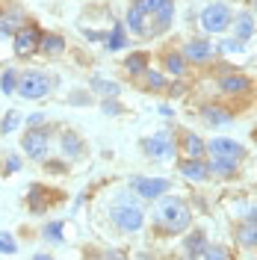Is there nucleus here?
<instances>
[{"label":"nucleus","mask_w":257,"mask_h":260,"mask_svg":"<svg viewBox=\"0 0 257 260\" xmlns=\"http://www.w3.org/2000/svg\"><path fill=\"white\" fill-rule=\"evenodd\" d=\"M207 154H210V175H234L237 172V166H240L242 154H245V148L240 142H234V139H225V136H216V139H210L207 142Z\"/></svg>","instance_id":"nucleus-1"},{"label":"nucleus","mask_w":257,"mask_h":260,"mask_svg":"<svg viewBox=\"0 0 257 260\" xmlns=\"http://www.w3.org/2000/svg\"><path fill=\"white\" fill-rule=\"evenodd\" d=\"M154 216H157V222L166 234H183V231H189V222H192V213L186 207V201L177 195H163L157 201Z\"/></svg>","instance_id":"nucleus-2"},{"label":"nucleus","mask_w":257,"mask_h":260,"mask_svg":"<svg viewBox=\"0 0 257 260\" xmlns=\"http://www.w3.org/2000/svg\"><path fill=\"white\" fill-rule=\"evenodd\" d=\"M110 219H113V225L118 228V231H124V234H136V231H142V225H145V213L133 198H118L113 204V210H110Z\"/></svg>","instance_id":"nucleus-3"},{"label":"nucleus","mask_w":257,"mask_h":260,"mask_svg":"<svg viewBox=\"0 0 257 260\" xmlns=\"http://www.w3.org/2000/svg\"><path fill=\"white\" fill-rule=\"evenodd\" d=\"M50 89H53V80L39 68H27L18 74V95L24 101H42L50 95Z\"/></svg>","instance_id":"nucleus-4"},{"label":"nucleus","mask_w":257,"mask_h":260,"mask_svg":"<svg viewBox=\"0 0 257 260\" xmlns=\"http://www.w3.org/2000/svg\"><path fill=\"white\" fill-rule=\"evenodd\" d=\"M231 21H234L231 6L222 3V0H216V3H210L207 9L201 12V30L204 32H225L231 27Z\"/></svg>","instance_id":"nucleus-5"},{"label":"nucleus","mask_w":257,"mask_h":260,"mask_svg":"<svg viewBox=\"0 0 257 260\" xmlns=\"http://www.w3.org/2000/svg\"><path fill=\"white\" fill-rule=\"evenodd\" d=\"M21 151L30 160H45L48 151H50V133L45 127H30L21 136Z\"/></svg>","instance_id":"nucleus-6"},{"label":"nucleus","mask_w":257,"mask_h":260,"mask_svg":"<svg viewBox=\"0 0 257 260\" xmlns=\"http://www.w3.org/2000/svg\"><path fill=\"white\" fill-rule=\"evenodd\" d=\"M142 151L151 160H172L177 154V145H175V139H172V133L160 130V133H154V136H145Z\"/></svg>","instance_id":"nucleus-7"},{"label":"nucleus","mask_w":257,"mask_h":260,"mask_svg":"<svg viewBox=\"0 0 257 260\" xmlns=\"http://www.w3.org/2000/svg\"><path fill=\"white\" fill-rule=\"evenodd\" d=\"M42 39H45V32L39 30L36 24H24V27L12 36V50H15L18 56H30V53L39 50Z\"/></svg>","instance_id":"nucleus-8"},{"label":"nucleus","mask_w":257,"mask_h":260,"mask_svg":"<svg viewBox=\"0 0 257 260\" xmlns=\"http://www.w3.org/2000/svg\"><path fill=\"white\" fill-rule=\"evenodd\" d=\"M130 189L139 195V198H145V201H157V198H163V195L172 189V183L166 178H145V175H139V178L130 180Z\"/></svg>","instance_id":"nucleus-9"},{"label":"nucleus","mask_w":257,"mask_h":260,"mask_svg":"<svg viewBox=\"0 0 257 260\" xmlns=\"http://www.w3.org/2000/svg\"><path fill=\"white\" fill-rule=\"evenodd\" d=\"M213 45H210V39H189L186 45H183V59L186 62H195V65H204L210 62V56H213Z\"/></svg>","instance_id":"nucleus-10"},{"label":"nucleus","mask_w":257,"mask_h":260,"mask_svg":"<svg viewBox=\"0 0 257 260\" xmlns=\"http://www.w3.org/2000/svg\"><path fill=\"white\" fill-rule=\"evenodd\" d=\"M151 18H154V24L148 27V39H151V36H157V32H166L169 27H172V18H175V3H172V0H166V3H163V6Z\"/></svg>","instance_id":"nucleus-11"},{"label":"nucleus","mask_w":257,"mask_h":260,"mask_svg":"<svg viewBox=\"0 0 257 260\" xmlns=\"http://www.w3.org/2000/svg\"><path fill=\"white\" fill-rule=\"evenodd\" d=\"M180 148H183V154H186V160H204V154H207V142L198 136V133H183V139H180Z\"/></svg>","instance_id":"nucleus-12"},{"label":"nucleus","mask_w":257,"mask_h":260,"mask_svg":"<svg viewBox=\"0 0 257 260\" xmlns=\"http://www.w3.org/2000/svg\"><path fill=\"white\" fill-rule=\"evenodd\" d=\"M231 30H234V39L248 42V39L254 36V15H251V12H237L234 21H231Z\"/></svg>","instance_id":"nucleus-13"},{"label":"nucleus","mask_w":257,"mask_h":260,"mask_svg":"<svg viewBox=\"0 0 257 260\" xmlns=\"http://www.w3.org/2000/svg\"><path fill=\"white\" fill-rule=\"evenodd\" d=\"M219 89H222L225 95H245V92L251 89V83H248V77H242V74H225V77L219 80Z\"/></svg>","instance_id":"nucleus-14"},{"label":"nucleus","mask_w":257,"mask_h":260,"mask_svg":"<svg viewBox=\"0 0 257 260\" xmlns=\"http://www.w3.org/2000/svg\"><path fill=\"white\" fill-rule=\"evenodd\" d=\"M180 175L186 180H207L210 178V166L204 160H183L180 162Z\"/></svg>","instance_id":"nucleus-15"},{"label":"nucleus","mask_w":257,"mask_h":260,"mask_svg":"<svg viewBox=\"0 0 257 260\" xmlns=\"http://www.w3.org/2000/svg\"><path fill=\"white\" fill-rule=\"evenodd\" d=\"M127 30L148 39V15L139 9V3H133V6L127 9Z\"/></svg>","instance_id":"nucleus-16"},{"label":"nucleus","mask_w":257,"mask_h":260,"mask_svg":"<svg viewBox=\"0 0 257 260\" xmlns=\"http://www.w3.org/2000/svg\"><path fill=\"white\" fill-rule=\"evenodd\" d=\"M39 50H42L45 56H59V53L65 50V39L62 36H56V32H45V39H42Z\"/></svg>","instance_id":"nucleus-17"},{"label":"nucleus","mask_w":257,"mask_h":260,"mask_svg":"<svg viewBox=\"0 0 257 260\" xmlns=\"http://www.w3.org/2000/svg\"><path fill=\"white\" fill-rule=\"evenodd\" d=\"M59 145H62L65 157H80L83 154V139L74 133V130H65L62 139H59Z\"/></svg>","instance_id":"nucleus-18"},{"label":"nucleus","mask_w":257,"mask_h":260,"mask_svg":"<svg viewBox=\"0 0 257 260\" xmlns=\"http://www.w3.org/2000/svg\"><path fill=\"white\" fill-rule=\"evenodd\" d=\"M163 68H166L169 74H175V77L186 74V59H183V53H166V56H163Z\"/></svg>","instance_id":"nucleus-19"},{"label":"nucleus","mask_w":257,"mask_h":260,"mask_svg":"<svg viewBox=\"0 0 257 260\" xmlns=\"http://www.w3.org/2000/svg\"><path fill=\"white\" fill-rule=\"evenodd\" d=\"M237 243H240L242 248H257V225H251V222L240 225V231H237Z\"/></svg>","instance_id":"nucleus-20"},{"label":"nucleus","mask_w":257,"mask_h":260,"mask_svg":"<svg viewBox=\"0 0 257 260\" xmlns=\"http://www.w3.org/2000/svg\"><path fill=\"white\" fill-rule=\"evenodd\" d=\"M124 68H127L130 77H139V74L148 71V56H145V53H130L127 62H124Z\"/></svg>","instance_id":"nucleus-21"},{"label":"nucleus","mask_w":257,"mask_h":260,"mask_svg":"<svg viewBox=\"0 0 257 260\" xmlns=\"http://www.w3.org/2000/svg\"><path fill=\"white\" fill-rule=\"evenodd\" d=\"M201 118L210 121V124H228L234 115L228 113V110H219V107H204V110H201Z\"/></svg>","instance_id":"nucleus-22"},{"label":"nucleus","mask_w":257,"mask_h":260,"mask_svg":"<svg viewBox=\"0 0 257 260\" xmlns=\"http://www.w3.org/2000/svg\"><path fill=\"white\" fill-rule=\"evenodd\" d=\"M18 74H21V71H15V68H6V71L0 74V92H3V95L18 92Z\"/></svg>","instance_id":"nucleus-23"},{"label":"nucleus","mask_w":257,"mask_h":260,"mask_svg":"<svg viewBox=\"0 0 257 260\" xmlns=\"http://www.w3.org/2000/svg\"><path fill=\"white\" fill-rule=\"evenodd\" d=\"M124 45H127V36H124V27H121V24H115V27H113V32L107 36V48H110V50H121Z\"/></svg>","instance_id":"nucleus-24"},{"label":"nucleus","mask_w":257,"mask_h":260,"mask_svg":"<svg viewBox=\"0 0 257 260\" xmlns=\"http://www.w3.org/2000/svg\"><path fill=\"white\" fill-rule=\"evenodd\" d=\"M18 124H21V113L18 110H9V113L3 115V121H0V133H15Z\"/></svg>","instance_id":"nucleus-25"},{"label":"nucleus","mask_w":257,"mask_h":260,"mask_svg":"<svg viewBox=\"0 0 257 260\" xmlns=\"http://www.w3.org/2000/svg\"><path fill=\"white\" fill-rule=\"evenodd\" d=\"M142 77H145V83H148L151 92H163V89H166V77H163L160 71H151V68H148Z\"/></svg>","instance_id":"nucleus-26"},{"label":"nucleus","mask_w":257,"mask_h":260,"mask_svg":"<svg viewBox=\"0 0 257 260\" xmlns=\"http://www.w3.org/2000/svg\"><path fill=\"white\" fill-rule=\"evenodd\" d=\"M204 248H207V245H204V234H198V231H195V234L186 237V251H189V254H201Z\"/></svg>","instance_id":"nucleus-27"},{"label":"nucleus","mask_w":257,"mask_h":260,"mask_svg":"<svg viewBox=\"0 0 257 260\" xmlns=\"http://www.w3.org/2000/svg\"><path fill=\"white\" fill-rule=\"evenodd\" d=\"M92 89H95V92H101V95H118V92H121V86H118V83L101 80V77H98V80H92Z\"/></svg>","instance_id":"nucleus-28"},{"label":"nucleus","mask_w":257,"mask_h":260,"mask_svg":"<svg viewBox=\"0 0 257 260\" xmlns=\"http://www.w3.org/2000/svg\"><path fill=\"white\" fill-rule=\"evenodd\" d=\"M42 237L50 240V243H59L62 240V222H50V225L42 228Z\"/></svg>","instance_id":"nucleus-29"},{"label":"nucleus","mask_w":257,"mask_h":260,"mask_svg":"<svg viewBox=\"0 0 257 260\" xmlns=\"http://www.w3.org/2000/svg\"><path fill=\"white\" fill-rule=\"evenodd\" d=\"M18 251V243L12 234H6V231H0V254H15Z\"/></svg>","instance_id":"nucleus-30"},{"label":"nucleus","mask_w":257,"mask_h":260,"mask_svg":"<svg viewBox=\"0 0 257 260\" xmlns=\"http://www.w3.org/2000/svg\"><path fill=\"white\" fill-rule=\"evenodd\" d=\"M201 260H228V251L222 245H207V248L201 251Z\"/></svg>","instance_id":"nucleus-31"},{"label":"nucleus","mask_w":257,"mask_h":260,"mask_svg":"<svg viewBox=\"0 0 257 260\" xmlns=\"http://www.w3.org/2000/svg\"><path fill=\"white\" fill-rule=\"evenodd\" d=\"M136 3H139V9H142L145 15L151 18V15H154V12L163 6V3H166V0H136Z\"/></svg>","instance_id":"nucleus-32"},{"label":"nucleus","mask_w":257,"mask_h":260,"mask_svg":"<svg viewBox=\"0 0 257 260\" xmlns=\"http://www.w3.org/2000/svg\"><path fill=\"white\" fill-rule=\"evenodd\" d=\"M242 45H245V42H240V39H225V42L219 45V50H222V53H240Z\"/></svg>","instance_id":"nucleus-33"},{"label":"nucleus","mask_w":257,"mask_h":260,"mask_svg":"<svg viewBox=\"0 0 257 260\" xmlns=\"http://www.w3.org/2000/svg\"><path fill=\"white\" fill-rule=\"evenodd\" d=\"M18 169H21V157H18V154H9V157H6V169H3V172H6V175H15Z\"/></svg>","instance_id":"nucleus-34"},{"label":"nucleus","mask_w":257,"mask_h":260,"mask_svg":"<svg viewBox=\"0 0 257 260\" xmlns=\"http://www.w3.org/2000/svg\"><path fill=\"white\" fill-rule=\"evenodd\" d=\"M104 113H107V115H118V113H121V107H118L115 101H104Z\"/></svg>","instance_id":"nucleus-35"},{"label":"nucleus","mask_w":257,"mask_h":260,"mask_svg":"<svg viewBox=\"0 0 257 260\" xmlns=\"http://www.w3.org/2000/svg\"><path fill=\"white\" fill-rule=\"evenodd\" d=\"M42 121H45V115H42V113H33L30 115V124H33V127H42Z\"/></svg>","instance_id":"nucleus-36"},{"label":"nucleus","mask_w":257,"mask_h":260,"mask_svg":"<svg viewBox=\"0 0 257 260\" xmlns=\"http://www.w3.org/2000/svg\"><path fill=\"white\" fill-rule=\"evenodd\" d=\"M248 222L257 225V204H254V207H248Z\"/></svg>","instance_id":"nucleus-37"},{"label":"nucleus","mask_w":257,"mask_h":260,"mask_svg":"<svg viewBox=\"0 0 257 260\" xmlns=\"http://www.w3.org/2000/svg\"><path fill=\"white\" fill-rule=\"evenodd\" d=\"M107 260H127V257H124L121 251H110V254H107Z\"/></svg>","instance_id":"nucleus-38"},{"label":"nucleus","mask_w":257,"mask_h":260,"mask_svg":"<svg viewBox=\"0 0 257 260\" xmlns=\"http://www.w3.org/2000/svg\"><path fill=\"white\" fill-rule=\"evenodd\" d=\"M33 260H53L50 254H45V251H39V254H33Z\"/></svg>","instance_id":"nucleus-39"},{"label":"nucleus","mask_w":257,"mask_h":260,"mask_svg":"<svg viewBox=\"0 0 257 260\" xmlns=\"http://www.w3.org/2000/svg\"><path fill=\"white\" fill-rule=\"evenodd\" d=\"M254 12H257V0H254Z\"/></svg>","instance_id":"nucleus-40"},{"label":"nucleus","mask_w":257,"mask_h":260,"mask_svg":"<svg viewBox=\"0 0 257 260\" xmlns=\"http://www.w3.org/2000/svg\"><path fill=\"white\" fill-rule=\"evenodd\" d=\"M254 136H257V133H254Z\"/></svg>","instance_id":"nucleus-41"}]
</instances>
